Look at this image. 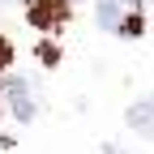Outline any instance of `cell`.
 <instances>
[{
	"label": "cell",
	"mask_w": 154,
	"mask_h": 154,
	"mask_svg": "<svg viewBox=\"0 0 154 154\" xmlns=\"http://www.w3.org/2000/svg\"><path fill=\"white\" fill-rule=\"evenodd\" d=\"M0 103L13 111L17 124L34 120V111H38V107H34V86L26 82V77H9V82H5V99H0Z\"/></svg>",
	"instance_id": "cell-1"
},
{
	"label": "cell",
	"mask_w": 154,
	"mask_h": 154,
	"mask_svg": "<svg viewBox=\"0 0 154 154\" xmlns=\"http://www.w3.org/2000/svg\"><path fill=\"white\" fill-rule=\"evenodd\" d=\"M120 5H124V0H120Z\"/></svg>",
	"instance_id": "cell-9"
},
{
	"label": "cell",
	"mask_w": 154,
	"mask_h": 154,
	"mask_svg": "<svg viewBox=\"0 0 154 154\" xmlns=\"http://www.w3.org/2000/svg\"><path fill=\"white\" fill-rule=\"evenodd\" d=\"M94 17H99V26H103V30L120 34V22H124V5H120V0H99Z\"/></svg>",
	"instance_id": "cell-3"
},
{
	"label": "cell",
	"mask_w": 154,
	"mask_h": 154,
	"mask_svg": "<svg viewBox=\"0 0 154 154\" xmlns=\"http://www.w3.org/2000/svg\"><path fill=\"white\" fill-rule=\"evenodd\" d=\"M107 154H116V150H107Z\"/></svg>",
	"instance_id": "cell-8"
},
{
	"label": "cell",
	"mask_w": 154,
	"mask_h": 154,
	"mask_svg": "<svg viewBox=\"0 0 154 154\" xmlns=\"http://www.w3.org/2000/svg\"><path fill=\"white\" fill-rule=\"evenodd\" d=\"M38 64L56 69V64H60V47H56V43H38Z\"/></svg>",
	"instance_id": "cell-5"
},
{
	"label": "cell",
	"mask_w": 154,
	"mask_h": 154,
	"mask_svg": "<svg viewBox=\"0 0 154 154\" xmlns=\"http://www.w3.org/2000/svg\"><path fill=\"white\" fill-rule=\"evenodd\" d=\"M9 64H13V43H9L5 34H0V73H5Z\"/></svg>",
	"instance_id": "cell-6"
},
{
	"label": "cell",
	"mask_w": 154,
	"mask_h": 154,
	"mask_svg": "<svg viewBox=\"0 0 154 154\" xmlns=\"http://www.w3.org/2000/svg\"><path fill=\"white\" fill-rule=\"evenodd\" d=\"M128 128H137V133H150L154 128V103L150 99H141V103L128 107Z\"/></svg>",
	"instance_id": "cell-4"
},
{
	"label": "cell",
	"mask_w": 154,
	"mask_h": 154,
	"mask_svg": "<svg viewBox=\"0 0 154 154\" xmlns=\"http://www.w3.org/2000/svg\"><path fill=\"white\" fill-rule=\"evenodd\" d=\"M0 111H5V103H0Z\"/></svg>",
	"instance_id": "cell-7"
},
{
	"label": "cell",
	"mask_w": 154,
	"mask_h": 154,
	"mask_svg": "<svg viewBox=\"0 0 154 154\" xmlns=\"http://www.w3.org/2000/svg\"><path fill=\"white\" fill-rule=\"evenodd\" d=\"M26 17L38 30H60L69 22V0H26Z\"/></svg>",
	"instance_id": "cell-2"
}]
</instances>
